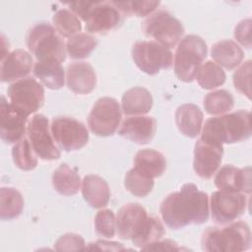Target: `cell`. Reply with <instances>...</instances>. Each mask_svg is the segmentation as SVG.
<instances>
[{"instance_id": "obj_40", "label": "cell", "mask_w": 252, "mask_h": 252, "mask_svg": "<svg viewBox=\"0 0 252 252\" xmlns=\"http://www.w3.org/2000/svg\"><path fill=\"white\" fill-rule=\"evenodd\" d=\"M141 250L144 251H180L183 250L182 247L178 246L176 242L170 239H165L162 241H156L154 243H151Z\"/></svg>"}, {"instance_id": "obj_10", "label": "cell", "mask_w": 252, "mask_h": 252, "mask_svg": "<svg viewBox=\"0 0 252 252\" xmlns=\"http://www.w3.org/2000/svg\"><path fill=\"white\" fill-rule=\"evenodd\" d=\"M50 130L57 145L66 152L79 150L89 141V132L85 125L71 117L54 118Z\"/></svg>"}, {"instance_id": "obj_30", "label": "cell", "mask_w": 252, "mask_h": 252, "mask_svg": "<svg viewBox=\"0 0 252 252\" xmlns=\"http://www.w3.org/2000/svg\"><path fill=\"white\" fill-rule=\"evenodd\" d=\"M28 138L23 137L12 149V157L17 167L23 170H32L37 165V158Z\"/></svg>"}, {"instance_id": "obj_35", "label": "cell", "mask_w": 252, "mask_h": 252, "mask_svg": "<svg viewBox=\"0 0 252 252\" xmlns=\"http://www.w3.org/2000/svg\"><path fill=\"white\" fill-rule=\"evenodd\" d=\"M118 9L123 15H136L138 17H145L154 12L159 5V1H114Z\"/></svg>"}, {"instance_id": "obj_2", "label": "cell", "mask_w": 252, "mask_h": 252, "mask_svg": "<svg viewBox=\"0 0 252 252\" xmlns=\"http://www.w3.org/2000/svg\"><path fill=\"white\" fill-rule=\"evenodd\" d=\"M251 136V114L237 110L222 116L209 118L203 127L201 138L218 144H232Z\"/></svg>"}, {"instance_id": "obj_32", "label": "cell", "mask_w": 252, "mask_h": 252, "mask_svg": "<svg viewBox=\"0 0 252 252\" xmlns=\"http://www.w3.org/2000/svg\"><path fill=\"white\" fill-rule=\"evenodd\" d=\"M232 94L225 90H218L209 93L204 98V107L209 114H223L233 108Z\"/></svg>"}, {"instance_id": "obj_3", "label": "cell", "mask_w": 252, "mask_h": 252, "mask_svg": "<svg viewBox=\"0 0 252 252\" xmlns=\"http://www.w3.org/2000/svg\"><path fill=\"white\" fill-rule=\"evenodd\" d=\"M202 249L209 252L245 251L251 247V231L245 221L223 227H208L201 238Z\"/></svg>"}, {"instance_id": "obj_1", "label": "cell", "mask_w": 252, "mask_h": 252, "mask_svg": "<svg viewBox=\"0 0 252 252\" xmlns=\"http://www.w3.org/2000/svg\"><path fill=\"white\" fill-rule=\"evenodd\" d=\"M160 214L171 229L204 223L209 218L208 194L199 190L195 184L186 183L178 192L165 197L160 205Z\"/></svg>"}, {"instance_id": "obj_5", "label": "cell", "mask_w": 252, "mask_h": 252, "mask_svg": "<svg viewBox=\"0 0 252 252\" xmlns=\"http://www.w3.org/2000/svg\"><path fill=\"white\" fill-rule=\"evenodd\" d=\"M207 56L204 39L196 34L185 36L178 44L174 55V72L180 81L192 82Z\"/></svg>"}, {"instance_id": "obj_7", "label": "cell", "mask_w": 252, "mask_h": 252, "mask_svg": "<svg viewBox=\"0 0 252 252\" xmlns=\"http://www.w3.org/2000/svg\"><path fill=\"white\" fill-rule=\"evenodd\" d=\"M132 57L137 67L149 75H155L160 69L172 65L171 51L153 40L136 42L132 47Z\"/></svg>"}, {"instance_id": "obj_34", "label": "cell", "mask_w": 252, "mask_h": 252, "mask_svg": "<svg viewBox=\"0 0 252 252\" xmlns=\"http://www.w3.org/2000/svg\"><path fill=\"white\" fill-rule=\"evenodd\" d=\"M52 21L56 32L64 37H71L82 30L79 18L74 13L66 9L57 11L53 16Z\"/></svg>"}, {"instance_id": "obj_28", "label": "cell", "mask_w": 252, "mask_h": 252, "mask_svg": "<svg viewBox=\"0 0 252 252\" xmlns=\"http://www.w3.org/2000/svg\"><path fill=\"white\" fill-rule=\"evenodd\" d=\"M24 208V199L21 193L12 187L0 189V218L13 220L21 215Z\"/></svg>"}, {"instance_id": "obj_41", "label": "cell", "mask_w": 252, "mask_h": 252, "mask_svg": "<svg viewBox=\"0 0 252 252\" xmlns=\"http://www.w3.org/2000/svg\"><path fill=\"white\" fill-rule=\"evenodd\" d=\"M95 2H85V1H76L69 4L71 11L80 17L83 21H87L90 13L92 12Z\"/></svg>"}, {"instance_id": "obj_18", "label": "cell", "mask_w": 252, "mask_h": 252, "mask_svg": "<svg viewBox=\"0 0 252 252\" xmlns=\"http://www.w3.org/2000/svg\"><path fill=\"white\" fill-rule=\"evenodd\" d=\"M157 130V121L150 116H132L123 120L118 134L137 144L152 141Z\"/></svg>"}, {"instance_id": "obj_24", "label": "cell", "mask_w": 252, "mask_h": 252, "mask_svg": "<svg viewBox=\"0 0 252 252\" xmlns=\"http://www.w3.org/2000/svg\"><path fill=\"white\" fill-rule=\"evenodd\" d=\"M211 54L219 66H222L227 70H232L238 66L244 56L241 47L230 39H224L215 43L212 47Z\"/></svg>"}, {"instance_id": "obj_33", "label": "cell", "mask_w": 252, "mask_h": 252, "mask_svg": "<svg viewBox=\"0 0 252 252\" xmlns=\"http://www.w3.org/2000/svg\"><path fill=\"white\" fill-rule=\"evenodd\" d=\"M97 40L93 35L79 32L70 37L67 41V52L73 59H82L88 57L96 47Z\"/></svg>"}, {"instance_id": "obj_12", "label": "cell", "mask_w": 252, "mask_h": 252, "mask_svg": "<svg viewBox=\"0 0 252 252\" xmlns=\"http://www.w3.org/2000/svg\"><path fill=\"white\" fill-rule=\"evenodd\" d=\"M27 132L37 157L44 160H53L60 158V151L51 137L49 122L44 115H33L28 123Z\"/></svg>"}, {"instance_id": "obj_17", "label": "cell", "mask_w": 252, "mask_h": 252, "mask_svg": "<svg viewBox=\"0 0 252 252\" xmlns=\"http://www.w3.org/2000/svg\"><path fill=\"white\" fill-rule=\"evenodd\" d=\"M215 185L222 191L249 194L251 192L250 167L240 169L231 164H226L218 171Z\"/></svg>"}, {"instance_id": "obj_39", "label": "cell", "mask_w": 252, "mask_h": 252, "mask_svg": "<svg viewBox=\"0 0 252 252\" xmlns=\"http://www.w3.org/2000/svg\"><path fill=\"white\" fill-rule=\"evenodd\" d=\"M251 20L245 19L238 23L234 30V37L243 46L251 47Z\"/></svg>"}, {"instance_id": "obj_6", "label": "cell", "mask_w": 252, "mask_h": 252, "mask_svg": "<svg viewBox=\"0 0 252 252\" xmlns=\"http://www.w3.org/2000/svg\"><path fill=\"white\" fill-rule=\"evenodd\" d=\"M143 32L146 36L154 38L156 42L169 49L181 39L184 28L170 13L160 10L144 22Z\"/></svg>"}, {"instance_id": "obj_13", "label": "cell", "mask_w": 252, "mask_h": 252, "mask_svg": "<svg viewBox=\"0 0 252 252\" xmlns=\"http://www.w3.org/2000/svg\"><path fill=\"white\" fill-rule=\"evenodd\" d=\"M151 216L139 204L130 203L123 206L117 214L115 223L117 233L122 239H131L134 243L140 238L150 222Z\"/></svg>"}, {"instance_id": "obj_21", "label": "cell", "mask_w": 252, "mask_h": 252, "mask_svg": "<svg viewBox=\"0 0 252 252\" xmlns=\"http://www.w3.org/2000/svg\"><path fill=\"white\" fill-rule=\"evenodd\" d=\"M175 122L183 135L195 138L200 134L202 128L203 112L195 104H182L175 112Z\"/></svg>"}, {"instance_id": "obj_11", "label": "cell", "mask_w": 252, "mask_h": 252, "mask_svg": "<svg viewBox=\"0 0 252 252\" xmlns=\"http://www.w3.org/2000/svg\"><path fill=\"white\" fill-rule=\"evenodd\" d=\"M247 200L239 192L219 190L211 196L212 219L219 224H226L238 219L245 211Z\"/></svg>"}, {"instance_id": "obj_29", "label": "cell", "mask_w": 252, "mask_h": 252, "mask_svg": "<svg viewBox=\"0 0 252 252\" xmlns=\"http://www.w3.org/2000/svg\"><path fill=\"white\" fill-rule=\"evenodd\" d=\"M225 78V73L221 67L213 61H207L202 64L196 75L198 84L206 90H212L221 86Z\"/></svg>"}, {"instance_id": "obj_25", "label": "cell", "mask_w": 252, "mask_h": 252, "mask_svg": "<svg viewBox=\"0 0 252 252\" xmlns=\"http://www.w3.org/2000/svg\"><path fill=\"white\" fill-rule=\"evenodd\" d=\"M33 74L48 89L58 90L64 85V69L57 60L37 61L33 67Z\"/></svg>"}, {"instance_id": "obj_23", "label": "cell", "mask_w": 252, "mask_h": 252, "mask_svg": "<svg viewBox=\"0 0 252 252\" xmlns=\"http://www.w3.org/2000/svg\"><path fill=\"white\" fill-rule=\"evenodd\" d=\"M121 102L124 114L142 115L151 110L153 106V96L147 89L134 87L124 93Z\"/></svg>"}, {"instance_id": "obj_26", "label": "cell", "mask_w": 252, "mask_h": 252, "mask_svg": "<svg viewBox=\"0 0 252 252\" xmlns=\"http://www.w3.org/2000/svg\"><path fill=\"white\" fill-rule=\"evenodd\" d=\"M134 164V167L152 178L161 176L166 168L164 156L153 149L139 151L135 156Z\"/></svg>"}, {"instance_id": "obj_20", "label": "cell", "mask_w": 252, "mask_h": 252, "mask_svg": "<svg viewBox=\"0 0 252 252\" xmlns=\"http://www.w3.org/2000/svg\"><path fill=\"white\" fill-rule=\"evenodd\" d=\"M67 86L79 94L91 93L96 85V76L94 68L86 62H74L67 67Z\"/></svg>"}, {"instance_id": "obj_14", "label": "cell", "mask_w": 252, "mask_h": 252, "mask_svg": "<svg viewBox=\"0 0 252 252\" xmlns=\"http://www.w3.org/2000/svg\"><path fill=\"white\" fill-rule=\"evenodd\" d=\"M223 147L220 144L200 138L194 148L193 167L201 178H211L221 162Z\"/></svg>"}, {"instance_id": "obj_16", "label": "cell", "mask_w": 252, "mask_h": 252, "mask_svg": "<svg viewBox=\"0 0 252 252\" xmlns=\"http://www.w3.org/2000/svg\"><path fill=\"white\" fill-rule=\"evenodd\" d=\"M123 20V13L114 1L95 2L86 21V30L91 33H104L117 28Z\"/></svg>"}, {"instance_id": "obj_4", "label": "cell", "mask_w": 252, "mask_h": 252, "mask_svg": "<svg viewBox=\"0 0 252 252\" xmlns=\"http://www.w3.org/2000/svg\"><path fill=\"white\" fill-rule=\"evenodd\" d=\"M27 46L37 61L57 60L63 62L66 58L64 41L56 30L48 23H38L28 32Z\"/></svg>"}, {"instance_id": "obj_9", "label": "cell", "mask_w": 252, "mask_h": 252, "mask_svg": "<svg viewBox=\"0 0 252 252\" xmlns=\"http://www.w3.org/2000/svg\"><path fill=\"white\" fill-rule=\"evenodd\" d=\"M11 103L30 115L38 110L44 102V90L32 78H25L13 83L8 91Z\"/></svg>"}, {"instance_id": "obj_37", "label": "cell", "mask_w": 252, "mask_h": 252, "mask_svg": "<svg viewBox=\"0 0 252 252\" xmlns=\"http://www.w3.org/2000/svg\"><path fill=\"white\" fill-rule=\"evenodd\" d=\"M233 84L239 93L251 98V60L244 62L234 72Z\"/></svg>"}, {"instance_id": "obj_8", "label": "cell", "mask_w": 252, "mask_h": 252, "mask_svg": "<svg viewBox=\"0 0 252 252\" xmlns=\"http://www.w3.org/2000/svg\"><path fill=\"white\" fill-rule=\"evenodd\" d=\"M121 120V109L116 99L108 96L96 100L93 106L88 124L91 131L101 137H107L117 130Z\"/></svg>"}, {"instance_id": "obj_15", "label": "cell", "mask_w": 252, "mask_h": 252, "mask_svg": "<svg viewBox=\"0 0 252 252\" xmlns=\"http://www.w3.org/2000/svg\"><path fill=\"white\" fill-rule=\"evenodd\" d=\"M29 115L8 103L4 96L0 103V137L3 142L13 144L19 142L26 131Z\"/></svg>"}, {"instance_id": "obj_22", "label": "cell", "mask_w": 252, "mask_h": 252, "mask_svg": "<svg viewBox=\"0 0 252 252\" xmlns=\"http://www.w3.org/2000/svg\"><path fill=\"white\" fill-rule=\"evenodd\" d=\"M83 197L92 207L102 208L109 202L110 191L107 182L94 174L85 176L82 184Z\"/></svg>"}, {"instance_id": "obj_42", "label": "cell", "mask_w": 252, "mask_h": 252, "mask_svg": "<svg viewBox=\"0 0 252 252\" xmlns=\"http://www.w3.org/2000/svg\"><path fill=\"white\" fill-rule=\"evenodd\" d=\"M85 250H105V251H121L125 250L123 245L118 242H109L105 240H97L94 243H90Z\"/></svg>"}, {"instance_id": "obj_19", "label": "cell", "mask_w": 252, "mask_h": 252, "mask_svg": "<svg viewBox=\"0 0 252 252\" xmlns=\"http://www.w3.org/2000/svg\"><path fill=\"white\" fill-rule=\"evenodd\" d=\"M32 67V57L24 49L7 53L1 61L0 77L2 82H12L27 76Z\"/></svg>"}, {"instance_id": "obj_36", "label": "cell", "mask_w": 252, "mask_h": 252, "mask_svg": "<svg viewBox=\"0 0 252 252\" xmlns=\"http://www.w3.org/2000/svg\"><path fill=\"white\" fill-rule=\"evenodd\" d=\"M94 225L97 234L111 238L115 234V218L111 210L104 209L97 212L94 219Z\"/></svg>"}, {"instance_id": "obj_31", "label": "cell", "mask_w": 252, "mask_h": 252, "mask_svg": "<svg viewBox=\"0 0 252 252\" xmlns=\"http://www.w3.org/2000/svg\"><path fill=\"white\" fill-rule=\"evenodd\" d=\"M154 178L141 172L136 167L130 169L124 179L126 189L137 197H145L150 194L154 188Z\"/></svg>"}, {"instance_id": "obj_27", "label": "cell", "mask_w": 252, "mask_h": 252, "mask_svg": "<svg viewBox=\"0 0 252 252\" xmlns=\"http://www.w3.org/2000/svg\"><path fill=\"white\" fill-rule=\"evenodd\" d=\"M52 184L59 194L72 196L79 192L81 187V178L79 174L68 164L62 163L53 172Z\"/></svg>"}, {"instance_id": "obj_38", "label": "cell", "mask_w": 252, "mask_h": 252, "mask_svg": "<svg viewBox=\"0 0 252 252\" xmlns=\"http://www.w3.org/2000/svg\"><path fill=\"white\" fill-rule=\"evenodd\" d=\"M57 251H80L85 250L86 243L84 238L75 233H67L62 235L54 244Z\"/></svg>"}]
</instances>
